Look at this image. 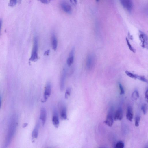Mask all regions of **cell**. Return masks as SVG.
<instances>
[{
  "mask_svg": "<svg viewBox=\"0 0 148 148\" xmlns=\"http://www.w3.org/2000/svg\"><path fill=\"white\" fill-rule=\"evenodd\" d=\"M60 6L62 10L65 13L69 14L71 13L72 11L71 7L66 1H62L60 3Z\"/></svg>",
  "mask_w": 148,
  "mask_h": 148,
  "instance_id": "7",
  "label": "cell"
},
{
  "mask_svg": "<svg viewBox=\"0 0 148 148\" xmlns=\"http://www.w3.org/2000/svg\"><path fill=\"white\" fill-rule=\"evenodd\" d=\"M17 0H10L9 5L11 7L14 6L16 4Z\"/></svg>",
  "mask_w": 148,
  "mask_h": 148,
  "instance_id": "25",
  "label": "cell"
},
{
  "mask_svg": "<svg viewBox=\"0 0 148 148\" xmlns=\"http://www.w3.org/2000/svg\"><path fill=\"white\" fill-rule=\"evenodd\" d=\"M75 55V48H73L70 51L69 56L67 60L66 63L67 65L70 66L73 63Z\"/></svg>",
  "mask_w": 148,
  "mask_h": 148,
  "instance_id": "11",
  "label": "cell"
},
{
  "mask_svg": "<svg viewBox=\"0 0 148 148\" xmlns=\"http://www.w3.org/2000/svg\"><path fill=\"white\" fill-rule=\"evenodd\" d=\"M95 58L93 55L89 54L87 57L86 62V67L88 70L91 69L94 63Z\"/></svg>",
  "mask_w": 148,
  "mask_h": 148,
  "instance_id": "6",
  "label": "cell"
},
{
  "mask_svg": "<svg viewBox=\"0 0 148 148\" xmlns=\"http://www.w3.org/2000/svg\"><path fill=\"white\" fill-rule=\"evenodd\" d=\"M126 40L127 43L130 49L133 52H135V49L132 46L129 41L128 39L127 38H126Z\"/></svg>",
  "mask_w": 148,
  "mask_h": 148,
  "instance_id": "20",
  "label": "cell"
},
{
  "mask_svg": "<svg viewBox=\"0 0 148 148\" xmlns=\"http://www.w3.org/2000/svg\"><path fill=\"white\" fill-rule=\"evenodd\" d=\"M50 51L49 50H48L46 51L44 53V55H48L49 54V53Z\"/></svg>",
  "mask_w": 148,
  "mask_h": 148,
  "instance_id": "31",
  "label": "cell"
},
{
  "mask_svg": "<svg viewBox=\"0 0 148 148\" xmlns=\"http://www.w3.org/2000/svg\"><path fill=\"white\" fill-rule=\"evenodd\" d=\"M132 97L134 100H137L139 97V94L138 91L136 90L134 91L132 94Z\"/></svg>",
  "mask_w": 148,
  "mask_h": 148,
  "instance_id": "18",
  "label": "cell"
},
{
  "mask_svg": "<svg viewBox=\"0 0 148 148\" xmlns=\"http://www.w3.org/2000/svg\"><path fill=\"white\" fill-rule=\"evenodd\" d=\"M125 74L129 77L131 78L135 79H137V75L134 74L127 71H125Z\"/></svg>",
  "mask_w": 148,
  "mask_h": 148,
  "instance_id": "19",
  "label": "cell"
},
{
  "mask_svg": "<svg viewBox=\"0 0 148 148\" xmlns=\"http://www.w3.org/2000/svg\"><path fill=\"white\" fill-rule=\"evenodd\" d=\"M139 39L141 42V46L143 48L148 47V39L147 36L141 31L139 35Z\"/></svg>",
  "mask_w": 148,
  "mask_h": 148,
  "instance_id": "8",
  "label": "cell"
},
{
  "mask_svg": "<svg viewBox=\"0 0 148 148\" xmlns=\"http://www.w3.org/2000/svg\"><path fill=\"white\" fill-rule=\"evenodd\" d=\"M52 122L54 126L56 128H58L59 126V121L58 112L56 108H54L53 110Z\"/></svg>",
  "mask_w": 148,
  "mask_h": 148,
  "instance_id": "9",
  "label": "cell"
},
{
  "mask_svg": "<svg viewBox=\"0 0 148 148\" xmlns=\"http://www.w3.org/2000/svg\"><path fill=\"white\" fill-rule=\"evenodd\" d=\"M42 3L47 4L49 2L48 0H38Z\"/></svg>",
  "mask_w": 148,
  "mask_h": 148,
  "instance_id": "29",
  "label": "cell"
},
{
  "mask_svg": "<svg viewBox=\"0 0 148 148\" xmlns=\"http://www.w3.org/2000/svg\"><path fill=\"white\" fill-rule=\"evenodd\" d=\"M124 146V143L123 142L119 141L116 143L115 147L116 148H123Z\"/></svg>",
  "mask_w": 148,
  "mask_h": 148,
  "instance_id": "23",
  "label": "cell"
},
{
  "mask_svg": "<svg viewBox=\"0 0 148 148\" xmlns=\"http://www.w3.org/2000/svg\"><path fill=\"white\" fill-rule=\"evenodd\" d=\"M2 25V20L1 19H0V33L1 30V26Z\"/></svg>",
  "mask_w": 148,
  "mask_h": 148,
  "instance_id": "32",
  "label": "cell"
},
{
  "mask_svg": "<svg viewBox=\"0 0 148 148\" xmlns=\"http://www.w3.org/2000/svg\"><path fill=\"white\" fill-rule=\"evenodd\" d=\"M123 113L121 108H119L116 110L115 115L114 119L115 121L121 120L122 118Z\"/></svg>",
  "mask_w": 148,
  "mask_h": 148,
  "instance_id": "16",
  "label": "cell"
},
{
  "mask_svg": "<svg viewBox=\"0 0 148 148\" xmlns=\"http://www.w3.org/2000/svg\"><path fill=\"white\" fill-rule=\"evenodd\" d=\"M148 97V90L147 89L145 93V99L147 102Z\"/></svg>",
  "mask_w": 148,
  "mask_h": 148,
  "instance_id": "28",
  "label": "cell"
},
{
  "mask_svg": "<svg viewBox=\"0 0 148 148\" xmlns=\"http://www.w3.org/2000/svg\"><path fill=\"white\" fill-rule=\"evenodd\" d=\"M119 86L120 90V94H123L124 93V90L122 85L120 84H119Z\"/></svg>",
  "mask_w": 148,
  "mask_h": 148,
  "instance_id": "27",
  "label": "cell"
},
{
  "mask_svg": "<svg viewBox=\"0 0 148 148\" xmlns=\"http://www.w3.org/2000/svg\"><path fill=\"white\" fill-rule=\"evenodd\" d=\"M47 111L45 108L43 107H42L40 110V119L41 120L43 126H44L45 123L47 119Z\"/></svg>",
  "mask_w": 148,
  "mask_h": 148,
  "instance_id": "12",
  "label": "cell"
},
{
  "mask_svg": "<svg viewBox=\"0 0 148 148\" xmlns=\"http://www.w3.org/2000/svg\"><path fill=\"white\" fill-rule=\"evenodd\" d=\"M137 79L145 82H147V80L143 76L137 75Z\"/></svg>",
  "mask_w": 148,
  "mask_h": 148,
  "instance_id": "26",
  "label": "cell"
},
{
  "mask_svg": "<svg viewBox=\"0 0 148 148\" xmlns=\"http://www.w3.org/2000/svg\"><path fill=\"white\" fill-rule=\"evenodd\" d=\"M140 118L139 116H137L135 118V125L136 127H138L139 125V122Z\"/></svg>",
  "mask_w": 148,
  "mask_h": 148,
  "instance_id": "24",
  "label": "cell"
},
{
  "mask_svg": "<svg viewBox=\"0 0 148 148\" xmlns=\"http://www.w3.org/2000/svg\"><path fill=\"white\" fill-rule=\"evenodd\" d=\"M51 43L53 50L56 51L58 46V40L56 37L54 33H52L51 36Z\"/></svg>",
  "mask_w": 148,
  "mask_h": 148,
  "instance_id": "15",
  "label": "cell"
},
{
  "mask_svg": "<svg viewBox=\"0 0 148 148\" xmlns=\"http://www.w3.org/2000/svg\"><path fill=\"white\" fill-rule=\"evenodd\" d=\"M104 122L109 127H111L112 126L113 123V118L112 114L109 113L108 114L106 120Z\"/></svg>",
  "mask_w": 148,
  "mask_h": 148,
  "instance_id": "13",
  "label": "cell"
},
{
  "mask_svg": "<svg viewBox=\"0 0 148 148\" xmlns=\"http://www.w3.org/2000/svg\"><path fill=\"white\" fill-rule=\"evenodd\" d=\"M38 40L37 36H35L33 39V45L31 55L29 60L34 62L36 61L38 59Z\"/></svg>",
  "mask_w": 148,
  "mask_h": 148,
  "instance_id": "2",
  "label": "cell"
},
{
  "mask_svg": "<svg viewBox=\"0 0 148 148\" xmlns=\"http://www.w3.org/2000/svg\"><path fill=\"white\" fill-rule=\"evenodd\" d=\"M96 1L97 2H98L99 0H96Z\"/></svg>",
  "mask_w": 148,
  "mask_h": 148,
  "instance_id": "34",
  "label": "cell"
},
{
  "mask_svg": "<svg viewBox=\"0 0 148 148\" xmlns=\"http://www.w3.org/2000/svg\"><path fill=\"white\" fill-rule=\"evenodd\" d=\"M126 117L127 119L129 121H132L133 118V112L132 109L130 106H128L127 108Z\"/></svg>",
  "mask_w": 148,
  "mask_h": 148,
  "instance_id": "14",
  "label": "cell"
},
{
  "mask_svg": "<svg viewBox=\"0 0 148 148\" xmlns=\"http://www.w3.org/2000/svg\"><path fill=\"white\" fill-rule=\"evenodd\" d=\"M123 7L129 11L131 10L132 8V3L131 0H120Z\"/></svg>",
  "mask_w": 148,
  "mask_h": 148,
  "instance_id": "10",
  "label": "cell"
},
{
  "mask_svg": "<svg viewBox=\"0 0 148 148\" xmlns=\"http://www.w3.org/2000/svg\"><path fill=\"white\" fill-rule=\"evenodd\" d=\"M1 101H2L1 97V95H0V109L1 108Z\"/></svg>",
  "mask_w": 148,
  "mask_h": 148,
  "instance_id": "33",
  "label": "cell"
},
{
  "mask_svg": "<svg viewBox=\"0 0 148 148\" xmlns=\"http://www.w3.org/2000/svg\"><path fill=\"white\" fill-rule=\"evenodd\" d=\"M67 69L66 67H64L62 71L60 81V89L62 91L64 89L66 78L67 74Z\"/></svg>",
  "mask_w": 148,
  "mask_h": 148,
  "instance_id": "3",
  "label": "cell"
},
{
  "mask_svg": "<svg viewBox=\"0 0 148 148\" xmlns=\"http://www.w3.org/2000/svg\"><path fill=\"white\" fill-rule=\"evenodd\" d=\"M40 124L39 122H38L32 131V136L33 138H36L38 135Z\"/></svg>",
  "mask_w": 148,
  "mask_h": 148,
  "instance_id": "17",
  "label": "cell"
},
{
  "mask_svg": "<svg viewBox=\"0 0 148 148\" xmlns=\"http://www.w3.org/2000/svg\"><path fill=\"white\" fill-rule=\"evenodd\" d=\"M51 91V85L49 82H48L46 85L44 94V100L43 101L45 102L49 97Z\"/></svg>",
  "mask_w": 148,
  "mask_h": 148,
  "instance_id": "4",
  "label": "cell"
},
{
  "mask_svg": "<svg viewBox=\"0 0 148 148\" xmlns=\"http://www.w3.org/2000/svg\"><path fill=\"white\" fill-rule=\"evenodd\" d=\"M70 1L74 5H75L77 3V0H70Z\"/></svg>",
  "mask_w": 148,
  "mask_h": 148,
  "instance_id": "30",
  "label": "cell"
},
{
  "mask_svg": "<svg viewBox=\"0 0 148 148\" xmlns=\"http://www.w3.org/2000/svg\"><path fill=\"white\" fill-rule=\"evenodd\" d=\"M141 109L143 114H145L146 113L147 109V104H144L142 105L141 106Z\"/></svg>",
  "mask_w": 148,
  "mask_h": 148,
  "instance_id": "22",
  "label": "cell"
},
{
  "mask_svg": "<svg viewBox=\"0 0 148 148\" xmlns=\"http://www.w3.org/2000/svg\"><path fill=\"white\" fill-rule=\"evenodd\" d=\"M18 118L16 115H13L9 121L7 134L6 136L4 147L10 144L15 132L18 125Z\"/></svg>",
  "mask_w": 148,
  "mask_h": 148,
  "instance_id": "1",
  "label": "cell"
},
{
  "mask_svg": "<svg viewBox=\"0 0 148 148\" xmlns=\"http://www.w3.org/2000/svg\"><path fill=\"white\" fill-rule=\"evenodd\" d=\"M59 105L61 118L62 120H66L67 119L66 107L65 105L62 102L60 103Z\"/></svg>",
  "mask_w": 148,
  "mask_h": 148,
  "instance_id": "5",
  "label": "cell"
},
{
  "mask_svg": "<svg viewBox=\"0 0 148 148\" xmlns=\"http://www.w3.org/2000/svg\"><path fill=\"white\" fill-rule=\"evenodd\" d=\"M71 91V89L70 87H68L67 88L65 93V99H67L68 98L70 95Z\"/></svg>",
  "mask_w": 148,
  "mask_h": 148,
  "instance_id": "21",
  "label": "cell"
}]
</instances>
